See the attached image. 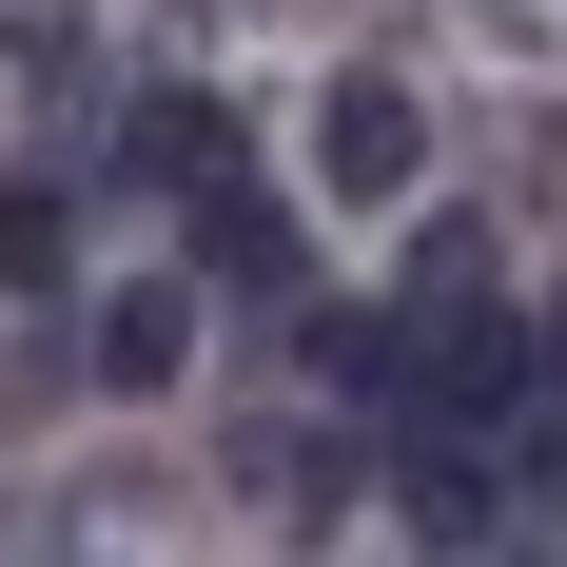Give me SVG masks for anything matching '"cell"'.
Segmentation results:
<instances>
[{
    "label": "cell",
    "mask_w": 567,
    "mask_h": 567,
    "mask_svg": "<svg viewBox=\"0 0 567 567\" xmlns=\"http://www.w3.org/2000/svg\"><path fill=\"white\" fill-rule=\"evenodd\" d=\"M196 255H216V293H293V275H313V235H293L275 196H235V176L196 196Z\"/></svg>",
    "instance_id": "4"
},
{
    "label": "cell",
    "mask_w": 567,
    "mask_h": 567,
    "mask_svg": "<svg viewBox=\"0 0 567 567\" xmlns=\"http://www.w3.org/2000/svg\"><path fill=\"white\" fill-rule=\"evenodd\" d=\"M411 293H489V216H431V235H411Z\"/></svg>",
    "instance_id": "9"
},
{
    "label": "cell",
    "mask_w": 567,
    "mask_h": 567,
    "mask_svg": "<svg viewBox=\"0 0 567 567\" xmlns=\"http://www.w3.org/2000/svg\"><path fill=\"white\" fill-rule=\"evenodd\" d=\"M59 275H79V196L0 176V293H59Z\"/></svg>",
    "instance_id": "6"
},
{
    "label": "cell",
    "mask_w": 567,
    "mask_h": 567,
    "mask_svg": "<svg viewBox=\"0 0 567 567\" xmlns=\"http://www.w3.org/2000/svg\"><path fill=\"white\" fill-rule=\"evenodd\" d=\"M548 372H567V293H548Z\"/></svg>",
    "instance_id": "10"
},
{
    "label": "cell",
    "mask_w": 567,
    "mask_h": 567,
    "mask_svg": "<svg viewBox=\"0 0 567 567\" xmlns=\"http://www.w3.org/2000/svg\"><path fill=\"white\" fill-rule=\"evenodd\" d=\"M411 333H431V352H392V392L431 411V431H489V411H528V352L489 333L470 293H411Z\"/></svg>",
    "instance_id": "1"
},
{
    "label": "cell",
    "mask_w": 567,
    "mask_h": 567,
    "mask_svg": "<svg viewBox=\"0 0 567 567\" xmlns=\"http://www.w3.org/2000/svg\"><path fill=\"white\" fill-rule=\"evenodd\" d=\"M411 528H431V548H489V470H470V451H411Z\"/></svg>",
    "instance_id": "7"
},
{
    "label": "cell",
    "mask_w": 567,
    "mask_h": 567,
    "mask_svg": "<svg viewBox=\"0 0 567 567\" xmlns=\"http://www.w3.org/2000/svg\"><path fill=\"white\" fill-rule=\"evenodd\" d=\"M313 372L333 392H392V313H313Z\"/></svg>",
    "instance_id": "8"
},
{
    "label": "cell",
    "mask_w": 567,
    "mask_h": 567,
    "mask_svg": "<svg viewBox=\"0 0 567 567\" xmlns=\"http://www.w3.org/2000/svg\"><path fill=\"white\" fill-rule=\"evenodd\" d=\"M196 372V293H117L99 313V392H176Z\"/></svg>",
    "instance_id": "5"
},
{
    "label": "cell",
    "mask_w": 567,
    "mask_h": 567,
    "mask_svg": "<svg viewBox=\"0 0 567 567\" xmlns=\"http://www.w3.org/2000/svg\"><path fill=\"white\" fill-rule=\"evenodd\" d=\"M117 157H137V196H216V176H235V117H216V99H137Z\"/></svg>",
    "instance_id": "3"
},
{
    "label": "cell",
    "mask_w": 567,
    "mask_h": 567,
    "mask_svg": "<svg viewBox=\"0 0 567 567\" xmlns=\"http://www.w3.org/2000/svg\"><path fill=\"white\" fill-rule=\"evenodd\" d=\"M313 157H333V196H352V216H372V196H411V157H431L411 79H333V99H313Z\"/></svg>",
    "instance_id": "2"
}]
</instances>
